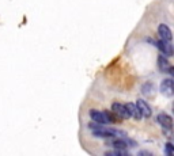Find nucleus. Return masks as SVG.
<instances>
[{"label": "nucleus", "mask_w": 174, "mask_h": 156, "mask_svg": "<svg viewBox=\"0 0 174 156\" xmlns=\"http://www.w3.org/2000/svg\"><path fill=\"white\" fill-rule=\"evenodd\" d=\"M155 45H157V48L165 56H172L173 54V46H172V44H170V41L159 39V41H157V42H155Z\"/></svg>", "instance_id": "nucleus-1"}, {"label": "nucleus", "mask_w": 174, "mask_h": 156, "mask_svg": "<svg viewBox=\"0 0 174 156\" xmlns=\"http://www.w3.org/2000/svg\"><path fill=\"white\" fill-rule=\"evenodd\" d=\"M112 111L118 118H131L129 114H128V111H127V107H125V105H123V103H118V102L113 103Z\"/></svg>", "instance_id": "nucleus-2"}, {"label": "nucleus", "mask_w": 174, "mask_h": 156, "mask_svg": "<svg viewBox=\"0 0 174 156\" xmlns=\"http://www.w3.org/2000/svg\"><path fill=\"white\" fill-rule=\"evenodd\" d=\"M136 107H138V110L140 111V114H142V117H146L148 118L151 116V107L148 106V103L146 101H143V99H139L138 102H136Z\"/></svg>", "instance_id": "nucleus-3"}, {"label": "nucleus", "mask_w": 174, "mask_h": 156, "mask_svg": "<svg viewBox=\"0 0 174 156\" xmlns=\"http://www.w3.org/2000/svg\"><path fill=\"white\" fill-rule=\"evenodd\" d=\"M161 92L169 98L173 96V80L172 79H165L161 83Z\"/></svg>", "instance_id": "nucleus-4"}, {"label": "nucleus", "mask_w": 174, "mask_h": 156, "mask_svg": "<svg viewBox=\"0 0 174 156\" xmlns=\"http://www.w3.org/2000/svg\"><path fill=\"white\" fill-rule=\"evenodd\" d=\"M90 117L91 120L97 124H101V125H106L108 121H106V117H105V113L103 111H98V110H90Z\"/></svg>", "instance_id": "nucleus-5"}, {"label": "nucleus", "mask_w": 174, "mask_h": 156, "mask_svg": "<svg viewBox=\"0 0 174 156\" xmlns=\"http://www.w3.org/2000/svg\"><path fill=\"white\" fill-rule=\"evenodd\" d=\"M158 34H159V37H161V39H165V41H172V38H173L172 30H170L169 26L165 25V23L159 25V27H158Z\"/></svg>", "instance_id": "nucleus-6"}, {"label": "nucleus", "mask_w": 174, "mask_h": 156, "mask_svg": "<svg viewBox=\"0 0 174 156\" xmlns=\"http://www.w3.org/2000/svg\"><path fill=\"white\" fill-rule=\"evenodd\" d=\"M158 67H159V69H161L162 72H170V73H173V68H172V65H170L169 60L165 57V54H161L158 57Z\"/></svg>", "instance_id": "nucleus-7"}, {"label": "nucleus", "mask_w": 174, "mask_h": 156, "mask_svg": "<svg viewBox=\"0 0 174 156\" xmlns=\"http://www.w3.org/2000/svg\"><path fill=\"white\" fill-rule=\"evenodd\" d=\"M158 122L161 124L162 128L167 129V131H170V129H172V126H173L172 117L167 116V114H165V113H162V114H159V116H158Z\"/></svg>", "instance_id": "nucleus-8"}, {"label": "nucleus", "mask_w": 174, "mask_h": 156, "mask_svg": "<svg viewBox=\"0 0 174 156\" xmlns=\"http://www.w3.org/2000/svg\"><path fill=\"white\" fill-rule=\"evenodd\" d=\"M128 144H131V143H129V141H125V140H120V139H114V140L108 141V145L117 148V149H125L127 147H129Z\"/></svg>", "instance_id": "nucleus-9"}, {"label": "nucleus", "mask_w": 174, "mask_h": 156, "mask_svg": "<svg viewBox=\"0 0 174 156\" xmlns=\"http://www.w3.org/2000/svg\"><path fill=\"white\" fill-rule=\"evenodd\" d=\"M125 107H127V111L129 114V117L132 118H136V120H140L142 118V114H140V111L138 110V107H136V105H133V103H127L125 105Z\"/></svg>", "instance_id": "nucleus-10"}, {"label": "nucleus", "mask_w": 174, "mask_h": 156, "mask_svg": "<svg viewBox=\"0 0 174 156\" xmlns=\"http://www.w3.org/2000/svg\"><path fill=\"white\" fill-rule=\"evenodd\" d=\"M106 155H114V156H123V155H127V152L124 149H114V151H108L106 152Z\"/></svg>", "instance_id": "nucleus-11"}, {"label": "nucleus", "mask_w": 174, "mask_h": 156, "mask_svg": "<svg viewBox=\"0 0 174 156\" xmlns=\"http://www.w3.org/2000/svg\"><path fill=\"white\" fill-rule=\"evenodd\" d=\"M166 154H167L169 156H173L174 155V151H173V145L170 143L166 144Z\"/></svg>", "instance_id": "nucleus-12"}]
</instances>
